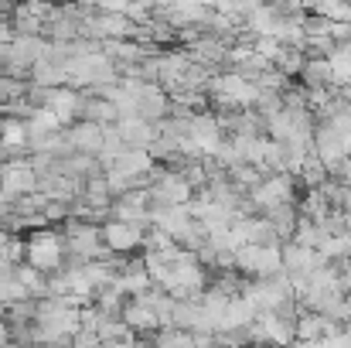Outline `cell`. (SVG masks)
Segmentation results:
<instances>
[{"label": "cell", "mask_w": 351, "mask_h": 348, "mask_svg": "<svg viewBox=\"0 0 351 348\" xmlns=\"http://www.w3.org/2000/svg\"><path fill=\"white\" fill-rule=\"evenodd\" d=\"M195 192L198 188L184 178L181 167H164V174L150 185V209L154 205H188Z\"/></svg>", "instance_id": "7a4b0ae2"}, {"label": "cell", "mask_w": 351, "mask_h": 348, "mask_svg": "<svg viewBox=\"0 0 351 348\" xmlns=\"http://www.w3.org/2000/svg\"><path fill=\"white\" fill-rule=\"evenodd\" d=\"M103 239L113 253H140L143 249V239H147V226L143 222H130V219H106L103 222Z\"/></svg>", "instance_id": "3957f363"}, {"label": "cell", "mask_w": 351, "mask_h": 348, "mask_svg": "<svg viewBox=\"0 0 351 348\" xmlns=\"http://www.w3.org/2000/svg\"><path fill=\"white\" fill-rule=\"evenodd\" d=\"M297 79H300L307 89H317V86L338 89V86H335V69H331V58H307Z\"/></svg>", "instance_id": "8fae6325"}, {"label": "cell", "mask_w": 351, "mask_h": 348, "mask_svg": "<svg viewBox=\"0 0 351 348\" xmlns=\"http://www.w3.org/2000/svg\"><path fill=\"white\" fill-rule=\"evenodd\" d=\"M324 314L321 311H300L297 314V342H321V335H324Z\"/></svg>", "instance_id": "4fadbf2b"}, {"label": "cell", "mask_w": 351, "mask_h": 348, "mask_svg": "<svg viewBox=\"0 0 351 348\" xmlns=\"http://www.w3.org/2000/svg\"><path fill=\"white\" fill-rule=\"evenodd\" d=\"M103 123H93V119H75L69 123V137L75 143V150H86V154H103Z\"/></svg>", "instance_id": "ba28073f"}, {"label": "cell", "mask_w": 351, "mask_h": 348, "mask_svg": "<svg viewBox=\"0 0 351 348\" xmlns=\"http://www.w3.org/2000/svg\"><path fill=\"white\" fill-rule=\"evenodd\" d=\"M341 209H345V212H348V216H351V188H348V192H345V202H341Z\"/></svg>", "instance_id": "e0dca14e"}, {"label": "cell", "mask_w": 351, "mask_h": 348, "mask_svg": "<svg viewBox=\"0 0 351 348\" xmlns=\"http://www.w3.org/2000/svg\"><path fill=\"white\" fill-rule=\"evenodd\" d=\"M96 332H99V345H133V342H140L136 332H133L123 318H103V314H99Z\"/></svg>", "instance_id": "30bf717a"}, {"label": "cell", "mask_w": 351, "mask_h": 348, "mask_svg": "<svg viewBox=\"0 0 351 348\" xmlns=\"http://www.w3.org/2000/svg\"><path fill=\"white\" fill-rule=\"evenodd\" d=\"M259 216H263V219L276 229V235L287 242V239H293V232H297V222H300V205H297V202H280V205L263 209Z\"/></svg>", "instance_id": "8992f818"}, {"label": "cell", "mask_w": 351, "mask_h": 348, "mask_svg": "<svg viewBox=\"0 0 351 348\" xmlns=\"http://www.w3.org/2000/svg\"><path fill=\"white\" fill-rule=\"evenodd\" d=\"M119 133H123V140H126V147H150L154 140H157V123H150V119H143V116H119L117 119Z\"/></svg>", "instance_id": "52a82bcc"}, {"label": "cell", "mask_w": 351, "mask_h": 348, "mask_svg": "<svg viewBox=\"0 0 351 348\" xmlns=\"http://www.w3.org/2000/svg\"><path fill=\"white\" fill-rule=\"evenodd\" d=\"M55 3H69V0H55Z\"/></svg>", "instance_id": "ac0fdd59"}, {"label": "cell", "mask_w": 351, "mask_h": 348, "mask_svg": "<svg viewBox=\"0 0 351 348\" xmlns=\"http://www.w3.org/2000/svg\"><path fill=\"white\" fill-rule=\"evenodd\" d=\"M79 119H93V123L110 126V123H117V119H119V110H117V103H113V100H106V96L82 93V103H79Z\"/></svg>", "instance_id": "9c48e42d"}, {"label": "cell", "mask_w": 351, "mask_h": 348, "mask_svg": "<svg viewBox=\"0 0 351 348\" xmlns=\"http://www.w3.org/2000/svg\"><path fill=\"white\" fill-rule=\"evenodd\" d=\"M31 82H38V86H65L69 82V69L65 65H55L48 58H38L31 65Z\"/></svg>", "instance_id": "7c38bea8"}, {"label": "cell", "mask_w": 351, "mask_h": 348, "mask_svg": "<svg viewBox=\"0 0 351 348\" xmlns=\"http://www.w3.org/2000/svg\"><path fill=\"white\" fill-rule=\"evenodd\" d=\"M331 171L324 167V161L317 157V150H311L307 157H304V164H300V171H297V181L304 185V188H317L324 178H328Z\"/></svg>", "instance_id": "5bb4252c"}, {"label": "cell", "mask_w": 351, "mask_h": 348, "mask_svg": "<svg viewBox=\"0 0 351 348\" xmlns=\"http://www.w3.org/2000/svg\"><path fill=\"white\" fill-rule=\"evenodd\" d=\"M27 133H31L27 119H21V116H0V137H3L7 143L27 147Z\"/></svg>", "instance_id": "9a60e30c"}, {"label": "cell", "mask_w": 351, "mask_h": 348, "mask_svg": "<svg viewBox=\"0 0 351 348\" xmlns=\"http://www.w3.org/2000/svg\"><path fill=\"white\" fill-rule=\"evenodd\" d=\"M123 321L136 332V338H140V342H150V335L160 328L157 311H154L150 304L136 301V297H130V301H126V308H123Z\"/></svg>", "instance_id": "5b68a950"}, {"label": "cell", "mask_w": 351, "mask_h": 348, "mask_svg": "<svg viewBox=\"0 0 351 348\" xmlns=\"http://www.w3.org/2000/svg\"><path fill=\"white\" fill-rule=\"evenodd\" d=\"M167 113H171V96L157 82H143L140 93H136V116H143L150 123H160Z\"/></svg>", "instance_id": "277c9868"}, {"label": "cell", "mask_w": 351, "mask_h": 348, "mask_svg": "<svg viewBox=\"0 0 351 348\" xmlns=\"http://www.w3.org/2000/svg\"><path fill=\"white\" fill-rule=\"evenodd\" d=\"M338 178H341V181H345V185H348V188H351V154H348V157H345V164H341V171H338Z\"/></svg>", "instance_id": "2e32d148"}, {"label": "cell", "mask_w": 351, "mask_h": 348, "mask_svg": "<svg viewBox=\"0 0 351 348\" xmlns=\"http://www.w3.org/2000/svg\"><path fill=\"white\" fill-rule=\"evenodd\" d=\"M297 174L290 171H276V174H266L256 188H249V198H252V209L263 212L269 205H280V202H297Z\"/></svg>", "instance_id": "6da1fadb"}]
</instances>
